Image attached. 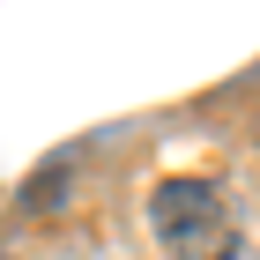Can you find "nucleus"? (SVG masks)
Segmentation results:
<instances>
[{
  "label": "nucleus",
  "instance_id": "obj_1",
  "mask_svg": "<svg viewBox=\"0 0 260 260\" xmlns=\"http://www.w3.org/2000/svg\"><path fill=\"white\" fill-rule=\"evenodd\" d=\"M149 223L171 260H238V216L208 179H164L149 193Z\"/></svg>",
  "mask_w": 260,
  "mask_h": 260
}]
</instances>
